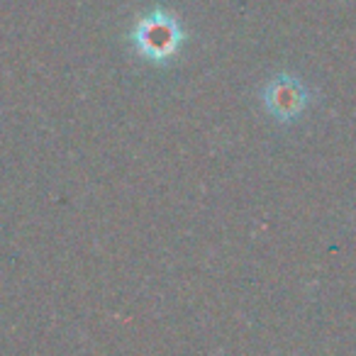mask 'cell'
Returning a JSON list of instances; mask_svg holds the SVG:
<instances>
[{
    "label": "cell",
    "instance_id": "7a4b0ae2",
    "mask_svg": "<svg viewBox=\"0 0 356 356\" xmlns=\"http://www.w3.org/2000/svg\"><path fill=\"white\" fill-rule=\"evenodd\" d=\"M259 95H261L264 110H266L273 120L286 122V124L300 118V115L310 108L312 98H315V93H312L298 76H291V74L273 76V79L264 86Z\"/></svg>",
    "mask_w": 356,
    "mask_h": 356
},
{
    "label": "cell",
    "instance_id": "6da1fadb",
    "mask_svg": "<svg viewBox=\"0 0 356 356\" xmlns=\"http://www.w3.org/2000/svg\"><path fill=\"white\" fill-rule=\"evenodd\" d=\"M129 42L142 59L152 64H168L176 59V54L184 47L186 32L176 15L166 10H154L139 17L129 32Z\"/></svg>",
    "mask_w": 356,
    "mask_h": 356
}]
</instances>
